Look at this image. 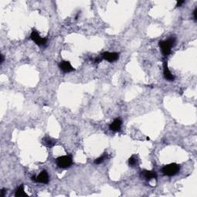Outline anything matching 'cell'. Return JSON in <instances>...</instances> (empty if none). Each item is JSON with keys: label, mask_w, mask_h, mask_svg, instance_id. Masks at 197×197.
<instances>
[{"label": "cell", "mask_w": 197, "mask_h": 197, "mask_svg": "<svg viewBox=\"0 0 197 197\" xmlns=\"http://www.w3.org/2000/svg\"><path fill=\"white\" fill-rule=\"evenodd\" d=\"M175 42H176V39L174 36H171L169 39H166V40L159 42V45H160L163 56H167L171 53L172 48L174 46Z\"/></svg>", "instance_id": "1"}, {"label": "cell", "mask_w": 197, "mask_h": 197, "mask_svg": "<svg viewBox=\"0 0 197 197\" xmlns=\"http://www.w3.org/2000/svg\"><path fill=\"white\" fill-rule=\"evenodd\" d=\"M180 170V166L176 163H170V164L165 165L162 169V173L164 176H173L177 174Z\"/></svg>", "instance_id": "2"}, {"label": "cell", "mask_w": 197, "mask_h": 197, "mask_svg": "<svg viewBox=\"0 0 197 197\" xmlns=\"http://www.w3.org/2000/svg\"><path fill=\"white\" fill-rule=\"evenodd\" d=\"M56 164L61 169L69 168L72 165V157L71 155L62 156L56 159Z\"/></svg>", "instance_id": "3"}, {"label": "cell", "mask_w": 197, "mask_h": 197, "mask_svg": "<svg viewBox=\"0 0 197 197\" xmlns=\"http://www.w3.org/2000/svg\"><path fill=\"white\" fill-rule=\"evenodd\" d=\"M30 39L39 46L45 45L47 42V38L41 37L37 30H36L35 29H32V32L30 35Z\"/></svg>", "instance_id": "4"}, {"label": "cell", "mask_w": 197, "mask_h": 197, "mask_svg": "<svg viewBox=\"0 0 197 197\" xmlns=\"http://www.w3.org/2000/svg\"><path fill=\"white\" fill-rule=\"evenodd\" d=\"M32 180L36 182H39V183L47 184L49 182V176L48 173L45 170H43L39 173V176H33L32 177Z\"/></svg>", "instance_id": "5"}, {"label": "cell", "mask_w": 197, "mask_h": 197, "mask_svg": "<svg viewBox=\"0 0 197 197\" xmlns=\"http://www.w3.org/2000/svg\"><path fill=\"white\" fill-rule=\"evenodd\" d=\"M102 59L108 61L109 62H114L117 61L119 58V53H109V52H105L101 54Z\"/></svg>", "instance_id": "6"}, {"label": "cell", "mask_w": 197, "mask_h": 197, "mask_svg": "<svg viewBox=\"0 0 197 197\" xmlns=\"http://www.w3.org/2000/svg\"><path fill=\"white\" fill-rule=\"evenodd\" d=\"M59 68L60 69L61 71L64 72V73H69V72H72L74 71V68L72 67V66L71 65L70 62L69 61H65L62 60L59 62Z\"/></svg>", "instance_id": "7"}, {"label": "cell", "mask_w": 197, "mask_h": 197, "mask_svg": "<svg viewBox=\"0 0 197 197\" xmlns=\"http://www.w3.org/2000/svg\"><path fill=\"white\" fill-rule=\"evenodd\" d=\"M163 75H164V78L167 81H174L175 76L171 73V72H170L169 69L166 62H165L164 63H163Z\"/></svg>", "instance_id": "8"}, {"label": "cell", "mask_w": 197, "mask_h": 197, "mask_svg": "<svg viewBox=\"0 0 197 197\" xmlns=\"http://www.w3.org/2000/svg\"><path fill=\"white\" fill-rule=\"evenodd\" d=\"M141 176L146 180H150L152 179H156L157 173L156 171H150V170H143L141 172Z\"/></svg>", "instance_id": "9"}, {"label": "cell", "mask_w": 197, "mask_h": 197, "mask_svg": "<svg viewBox=\"0 0 197 197\" xmlns=\"http://www.w3.org/2000/svg\"><path fill=\"white\" fill-rule=\"evenodd\" d=\"M122 120L120 119H114L113 122L109 125V130L113 132L120 131L121 126H122Z\"/></svg>", "instance_id": "10"}, {"label": "cell", "mask_w": 197, "mask_h": 197, "mask_svg": "<svg viewBox=\"0 0 197 197\" xmlns=\"http://www.w3.org/2000/svg\"><path fill=\"white\" fill-rule=\"evenodd\" d=\"M42 143L44 146H47V147L49 148L53 147V146H54L55 144H56V141H55L53 139L50 138V137L49 136H45L44 138H42Z\"/></svg>", "instance_id": "11"}, {"label": "cell", "mask_w": 197, "mask_h": 197, "mask_svg": "<svg viewBox=\"0 0 197 197\" xmlns=\"http://www.w3.org/2000/svg\"><path fill=\"white\" fill-rule=\"evenodd\" d=\"M15 196L16 197H21V196H28V195L25 193L24 191V186L22 184L19 186L17 187L16 190H15Z\"/></svg>", "instance_id": "12"}, {"label": "cell", "mask_w": 197, "mask_h": 197, "mask_svg": "<svg viewBox=\"0 0 197 197\" xmlns=\"http://www.w3.org/2000/svg\"><path fill=\"white\" fill-rule=\"evenodd\" d=\"M107 159H108V154L106 153V152H104L103 154H102L101 156H99V158L96 159V160L94 161V163L96 165H99V164H101V163H103L105 160H106Z\"/></svg>", "instance_id": "13"}, {"label": "cell", "mask_w": 197, "mask_h": 197, "mask_svg": "<svg viewBox=\"0 0 197 197\" xmlns=\"http://www.w3.org/2000/svg\"><path fill=\"white\" fill-rule=\"evenodd\" d=\"M128 163L130 166H135V165H137V164H138V159H137V157L135 156V155L132 156L129 159Z\"/></svg>", "instance_id": "14"}, {"label": "cell", "mask_w": 197, "mask_h": 197, "mask_svg": "<svg viewBox=\"0 0 197 197\" xmlns=\"http://www.w3.org/2000/svg\"><path fill=\"white\" fill-rule=\"evenodd\" d=\"M193 18H194V20H195V21H196V19H197V16H196V14H197V8H196V9H194V11H193Z\"/></svg>", "instance_id": "15"}, {"label": "cell", "mask_w": 197, "mask_h": 197, "mask_svg": "<svg viewBox=\"0 0 197 197\" xmlns=\"http://www.w3.org/2000/svg\"><path fill=\"white\" fill-rule=\"evenodd\" d=\"M0 193H1V195H0L1 197H4L5 194H6V189H2L1 191H0Z\"/></svg>", "instance_id": "16"}, {"label": "cell", "mask_w": 197, "mask_h": 197, "mask_svg": "<svg viewBox=\"0 0 197 197\" xmlns=\"http://www.w3.org/2000/svg\"><path fill=\"white\" fill-rule=\"evenodd\" d=\"M185 3V1H177V4H176V6L177 7H179V6H182V4H184Z\"/></svg>", "instance_id": "17"}, {"label": "cell", "mask_w": 197, "mask_h": 197, "mask_svg": "<svg viewBox=\"0 0 197 197\" xmlns=\"http://www.w3.org/2000/svg\"><path fill=\"white\" fill-rule=\"evenodd\" d=\"M102 59H101V58L97 57L96 59H95V62H96V63H99V62H100L101 61H102Z\"/></svg>", "instance_id": "18"}, {"label": "cell", "mask_w": 197, "mask_h": 197, "mask_svg": "<svg viewBox=\"0 0 197 197\" xmlns=\"http://www.w3.org/2000/svg\"><path fill=\"white\" fill-rule=\"evenodd\" d=\"M0 57H1V61H0V62H1V64H2V63H3V62H4L5 58H4V56H3L2 54L1 56H0Z\"/></svg>", "instance_id": "19"}, {"label": "cell", "mask_w": 197, "mask_h": 197, "mask_svg": "<svg viewBox=\"0 0 197 197\" xmlns=\"http://www.w3.org/2000/svg\"><path fill=\"white\" fill-rule=\"evenodd\" d=\"M146 139H147V140H149V137H146Z\"/></svg>", "instance_id": "20"}]
</instances>
